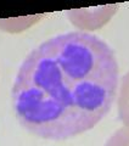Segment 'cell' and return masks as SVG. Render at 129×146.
I'll return each mask as SVG.
<instances>
[{
    "instance_id": "7a4b0ae2",
    "label": "cell",
    "mask_w": 129,
    "mask_h": 146,
    "mask_svg": "<svg viewBox=\"0 0 129 146\" xmlns=\"http://www.w3.org/2000/svg\"><path fill=\"white\" fill-rule=\"evenodd\" d=\"M119 5H106V6H98L90 9H76L70 10L67 12V16L76 27L80 29L95 31L106 25L110 21Z\"/></svg>"
},
{
    "instance_id": "6da1fadb",
    "label": "cell",
    "mask_w": 129,
    "mask_h": 146,
    "mask_svg": "<svg viewBox=\"0 0 129 146\" xmlns=\"http://www.w3.org/2000/svg\"><path fill=\"white\" fill-rule=\"evenodd\" d=\"M118 74L113 49L99 36L70 32L50 38L18 70L11 93L16 118L39 138H74L110 112Z\"/></svg>"
},
{
    "instance_id": "277c9868",
    "label": "cell",
    "mask_w": 129,
    "mask_h": 146,
    "mask_svg": "<svg viewBox=\"0 0 129 146\" xmlns=\"http://www.w3.org/2000/svg\"><path fill=\"white\" fill-rule=\"evenodd\" d=\"M105 146H129V127H123L114 131Z\"/></svg>"
},
{
    "instance_id": "3957f363",
    "label": "cell",
    "mask_w": 129,
    "mask_h": 146,
    "mask_svg": "<svg viewBox=\"0 0 129 146\" xmlns=\"http://www.w3.org/2000/svg\"><path fill=\"white\" fill-rule=\"evenodd\" d=\"M118 117L126 127H129V71L123 76L118 94Z\"/></svg>"
}]
</instances>
